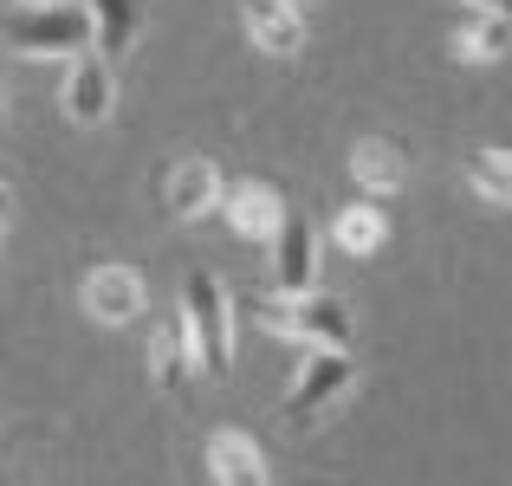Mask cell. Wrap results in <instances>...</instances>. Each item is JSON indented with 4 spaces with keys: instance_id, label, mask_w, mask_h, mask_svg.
I'll return each instance as SVG.
<instances>
[{
    "instance_id": "obj_1",
    "label": "cell",
    "mask_w": 512,
    "mask_h": 486,
    "mask_svg": "<svg viewBox=\"0 0 512 486\" xmlns=\"http://www.w3.org/2000/svg\"><path fill=\"white\" fill-rule=\"evenodd\" d=\"M182 344H188V363L195 376H234V292L221 286L214 273H188L182 279Z\"/></svg>"
},
{
    "instance_id": "obj_2",
    "label": "cell",
    "mask_w": 512,
    "mask_h": 486,
    "mask_svg": "<svg viewBox=\"0 0 512 486\" xmlns=\"http://www.w3.org/2000/svg\"><path fill=\"white\" fill-rule=\"evenodd\" d=\"M253 324L273 337H292L305 350H350V305L338 292H260L247 305Z\"/></svg>"
},
{
    "instance_id": "obj_3",
    "label": "cell",
    "mask_w": 512,
    "mask_h": 486,
    "mask_svg": "<svg viewBox=\"0 0 512 486\" xmlns=\"http://www.w3.org/2000/svg\"><path fill=\"white\" fill-rule=\"evenodd\" d=\"M7 46L20 59H78V52H91L85 0H20L7 13Z\"/></svg>"
},
{
    "instance_id": "obj_4",
    "label": "cell",
    "mask_w": 512,
    "mask_h": 486,
    "mask_svg": "<svg viewBox=\"0 0 512 486\" xmlns=\"http://www.w3.org/2000/svg\"><path fill=\"white\" fill-rule=\"evenodd\" d=\"M350 389H357V357H350V350H305V363H299V376H292L279 415H286L292 428H305V422H318L331 402H344Z\"/></svg>"
},
{
    "instance_id": "obj_5",
    "label": "cell",
    "mask_w": 512,
    "mask_h": 486,
    "mask_svg": "<svg viewBox=\"0 0 512 486\" xmlns=\"http://www.w3.org/2000/svg\"><path fill=\"white\" fill-rule=\"evenodd\" d=\"M78 305H85L91 324H111V331H124V324L143 318V273L124 260H98L85 279H78Z\"/></svg>"
},
{
    "instance_id": "obj_6",
    "label": "cell",
    "mask_w": 512,
    "mask_h": 486,
    "mask_svg": "<svg viewBox=\"0 0 512 486\" xmlns=\"http://www.w3.org/2000/svg\"><path fill=\"white\" fill-rule=\"evenodd\" d=\"M448 52L467 65H493L512 52V20L506 7H493V0H461V7L448 13Z\"/></svg>"
},
{
    "instance_id": "obj_7",
    "label": "cell",
    "mask_w": 512,
    "mask_h": 486,
    "mask_svg": "<svg viewBox=\"0 0 512 486\" xmlns=\"http://www.w3.org/2000/svg\"><path fill=\"white\" fill-rule=\"evenodd\" d=\"M266 247H273V292H312L318 286V227L299 208L279 214Z\"/></svg>"
},
{
    "instance_id": "obj_8",
    "label": "cell",
    "mask_w": 512,
    "mask_h": 486,
    "mask_svg": "<svg viewBox=\"0 0 512 486\" xmlns=\"http://www.w3.org/2000/svg\"><path fill=\"white\" fill-rule=\"evenodd\" d=\"M201 486H266V448L240 428H214L201 441Z\"/></svg>"
},
{
    "instance_id": "obj_9",
    "label": "cell",
    "mask_w": 512,
    "mask_h": 486,
    "mask_svg": "<svg viewBox=\"0 0 512 486\" xmlns=\"http://www.w3.org/2000/svg\"><path fill=\"white\" fill-rule=\"evenodd\" d=\"M214 214H221L227 227H234L240 240H273L279 214H286V195H279L273 182H221V201H214Z\"/></svg>"
},
{
    "instance_id": "obj_10",
    "label": "cell",
    "mask_w": 512,
    "mask_h": 486,
    "mask_svg": "<svg viewBox=\"0 0 512 486\" xmlns=\"http://www.w3.org/2000/svg\"><path fill=\"white\" fill-rule=\"evenodd\" d=\"M65 117L72 124H111V111H117V72L98 59V52H78L72 59V72H65Z\"/></svg>"
},
{
    "instance_id": "obj_11",
    "label": "cell",
    "mask_w": 512,
    "mask_h": 486,
    "mask_svg": "<svg viewBox=\"0 0 512 486\" xmlns=\"http://www.w3.org/2000/svg\"><path fill=\"white\" fill-rule=\"evenodd\" d=\"M240 26H247L253 52H266V59H299L305 52V7L299 0H247Z\"/></svg>"
},
{
    "instance_id": "obj_12",
    "label": "cell",
    "mask_w": 512,
    "mask_h": 486,
    "mask_svg": "<svg viewBox=\"0 0 512 486\" xmlns=\"http://www.w3.org/2000/svg\"><path fill=\"white\" fill-rule=\"evenodd\" d=\"M350 182L370 201H389L402 182H409V150L396 137H357L350 143Z\"/></svg>"
},
{
    "instance_id": "obj_13",
    "label": "cell",
    "mask_w": 512,
    "mask_h": 486,
    "mask_svg": "<svg viewBox=\"0 0 512 486\" xmlns=\"http://www.w3.org/2000/svg\"><path fill=\"white\" fill-rule=\"evenodd\" d=\"M214 201H221V169H214L208 156L169 162V175H163V208L175 214V221H201V214H214Z\"/></svg>"
},
{
    "instance_id": "obj_14",
    "label": "cell",
    "mask_w": 512,
    "mask_h": 486,
    "mask_svg": "<svg viewBox=\"0 0 512 486\" xmlns=\"http://www.w3.org/2000/svg\"><path fill=\"white\" fill-rule=\"evenodd\" d=\"M85 20H91V46H98V59L117 65L143 39L150 7H143V0H85Z\"/></svg>"
},
{
    "instance_id": "obj_15",
    "label": "cell",
    "mask_w": 512,
    "mask_h": 486,
    "mask_svg": "<svg viewBox=\"0 0 512 486\" xmlns=\"http://www.w3.org/2000/svg\"><path fill=\"white\" fill-rule=\"evenodd\" d=\"M331 247H338L344 260H376V253L389 247V214L376 208L370 195L350 201V208L331 214Z\"/></svg>"
},
{
    "instance_id": "obj_16",
    "label": "cell",
    "mask_w": 512,
    "mask_h": 486,
    "mask_svg": "<svg viewBox=\"0 0 512 486\" xmlns=\"http://www.w3.org/2000/svg\"><path fill=\"white\" fill-rule=\"evenodd\" d=\"M143 363H150V383L163 389V396H175V389L195 376V363H188V344H182V324H175V318L150 331V357H143Z\"/></svg>"
},
{
    "instance_id": "obj_17",
    "label": "cell",
    "mask_w": 512,
    "mask_h": 486,
    "mask_svg": "<svg viewBox=\"0 0 512 486\" xmlns=\"http://www.w3.org/2000/svg\"><path fill=\"white\" fill-rule=\"evenodd\" d=\"M467 188H474L487 208H506L512 201V156L506 150H474L467 156Z\"/></svg>"
},
{
    "instance_id": "obj_18",
    "label": "cell",
    "mask_w": 512,
    "mask_h": 486,
    "mask_svg": "<svg viewBox=\"0 0 512 486\" xmlns=\"http://www.w3.org/2000/svg\"><path fill=\"white\" fill-rule=\"evenodd\" d=\"M7 208H13V188H7V182H0V214H7Z\"/></svg>"
}]
</instances>
